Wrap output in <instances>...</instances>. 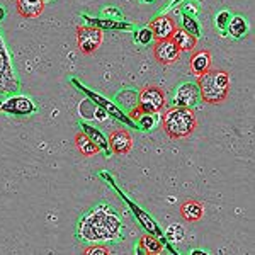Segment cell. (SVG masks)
Returning a JSON list of instances; mask_svg holds the SVG:
<instances>
[{"instance_id": "f546056e", "label": "cell", "mask_w": 255, "mask_h": 255, "mask_svg": "<svg viewBox=\"0 0 255 255\" xmlns=\"http://www.w3.org/2000/svg\"><path fill=\"white\" fill-rule=\"evenodd\" d=\"M94 118H97V119H106V113L102 111L101 108H96V113H94Z\"/></svg>"}, {"instance_id": "cb8c5ba5", "label": "cell", "mask_w": 255, "mask_h": 255, "mask_svg": "<svg viewBox=\"0 0 255 255\" xmlns=\"http://www.w3.org/2000/svg\"><path fill=\"white\" fill-rule=\"evenodd\" d=\"M85 255H109L111 250L108 247H101V245H92V247H87L84 250Z\"/></svg>"}, {"instance_id": "4316f807", "label": "cell", "mask_w": 255, "mask_h": 255, "mask_svg": "<svg viewBox=\"0 0 255 255\" xmlns=\"http://www.w3.org/2000/svg\"><path fill=\"white\" fill-rule=\"evenodd\" d=\"M118 101L121 102V104H125V106H131L133 108L134 104H136V101H138V97H136V94L134 92H131L129 90V97H121V96H118Z\"/></svg>"}, {"instance_id": "4fadbf2b", "label": "cell", "mask_w": 255, "mask_h": 255, "mask_svg": "<svg viewBox=\"0 0 255 255\" xmlns=\"http://www.w3.org/2000/svg\"><path fill=\"white\" fill-rule=\"evenodd\" d=\"M15 9L20 17L36 19L43 14L44 2L43 0H15Z\"/></svg>"}, {"instance_id": "d4e9b609", "label": "cell", "mask_w": 255, "mask_h": 255, "mask_svg": "<svg viewBox=\"0 0 255 255\" xmlns=\"http://www.w3.org/2000/svg\"><path fill=\"white\" fill-rule=\"evenodd\" d=\"M230 19H232V14H230L228 10L220 12V14H218V17H216V24H218V27H220V29H225V27H228Z\"/></svg>"}, {"instance_id": "7c38bea8", "label": "cell", "mask_w": 255, "mask_h": 255, "mask_svg": "<svg viewBox=\"0 0 255 255\" xmlns=\"http://www.w3.org/2000/svg\"><path fill=\"white\" fill-rule=\"evenodd\" d=\"M199 99V89L192 84H184L177 89L175 92V106H182V108H192Z\"/></svg>"}, {"instance_id": "6da1fadb", "label": "cell", "mask_w": 255, "mask_h": 255, "mask_svg": "<svg viewBox=\"0 0 255 255\" xmlns=\"http://www.w3.org/2000/svg\"><path fill=\"white\" fill-rule=\"evenodd\" d=\"M121 221L109 206L102 204L80 220L79 232L85 242H109L119 235Z\"/></svg>"}, {"instance_id": "8fae6325", "label": "cell", "mask_w": 255, "mask_h": 255, "mask_svg": "<svg viewBox=\"0 0 255 255\" xmlns=\"http://www.w3.org/2000/svg\"><path fill=\"white\" fill-rule=\"evenodd\" d=\"M211 61L213 58H211V51H209V49H199V51H196L194 55L191 56V63H189L191 73L199 79L201 75H204V73L211 68Z\"/></svg>"}, {"instance_id": "7a4b0ae2", "label": "cell", "mask_w": 255, "mask_h": 255, "mask_svg": "<svg viewBox=\"0 0 255 255\" xmlns=\"http://www.w3.org/2000/svg\"><path fill=\"white\" fill-rule=\"evenodd\" d=\"M230 73L226 70L209 68L204 75L199 77V97L206 104L218 106L225 102L230 96Z\"/></svg>"}, {"instance_id": "9c48e42d", "label": "cell", "mask_w": 255, "mask_h": 255, "mask_svg": "<svg viewBox=\"0 0 255 255\" xmlns=\"http://www.w3.org/2000/svg\"><path fill=\"white\" fill-rule=\"evenodd\" d=\"M150 31L153 34L155 39H168L172 38V34L175 32L177 26H175V20L170 17V15H160L155 20L150 22Z\"/></svg>"}, {"instance_id": "83f0119b", "label": "cell", "mask_w": 255, "mask_h": 255, "mask_svg": "<svg viewBox=\"0 0 255 255\" xmlns=\"http://www.w3.org/2000/svg\"><path fill=\"white\" fill-rule=\"evenodd\" d=\"M139 123H143V128L148 129V128L153 126V118H151L150 114H143V116L139 118Z\"/></svg>"}, {"instance_id": "4dcf8cb0", "label": "cell", "mask_w": 255, "mask_h": 255, "mask_svg": "<svg viewBox=\"0 0 255 255\" xmlns=\"http://www.w3.org/2000/svg\"><path fill=\"white\" fill-rule=\"evenodd\" d=\"M3 15H5V12H3V9H2V7H0V20L3 19Z\"/></svg>"}, {"instance_id": "d6986e66", "label": "cell", "mask_w": 255, "mask_h": 255, "mask_svg": "<svg viewBox=\"0 0 255 255\" xmlns=\"http://www.w3.org/2000/svg\"><path fill=\"white\" fill-rule=\"evenodd\" d=\"M85 20H87L92 27H109V29H129L131 27V24L113 22V20H97V19H90V17H85Z\"/></svg>"}, {"instance_id": "7402d4cb", "label": "cell", "mask_w": 255, "mask_h": 255, "mask_svg": "<svg viewBox=\"0 0 255 255\" xmlns=\"http://www.w3.org/2000/svg\"><path fill=\"white\" fill-rule=\"evenodd\" d=\"M184 31H187L191 36L197 38L199 36V24L196 22L194 19H191L187 14H184Z\"/></svg>"}, {"instance_id": "484cf974", "label": "cell", "mask_w": 255, "mask_h": 255, "mask_svg": "<svg viewBox=\"0 0 255 255\" xmlns=\"http://www.w3.org/2000/svg\"><path fill=\"white\" fill-rule=\"evenodd\" d=\"M151 39H153V34H151L150 27H145V29H141V31L138 32V41L141 44H148Z\"/></svg>"}, {"instance_id": "277c9868", "label": "cell", "mask_w": 255, "mask_h": 255, "mask_svg": "<svg viewBox=\"0 0 255 255\" xmlns=\"http://www.w3.org/2000/svg\"><path fill=\"white\" fill-rule=\"evenodd\" d=\"M138 108L143 114H155L165 108V92L157 85H145L138 94Z\"/></svg>"}, {"instance_id": "5bb4252c", "label": "cell", "mask_w": 255, "mask_h": 255, "mask_svg": "<svg viewBox=\"0 0 255 255\" xmlns=\"http://www.w3.org/2000/svg\"><path fill=\"white\" fill-rule=\"evenodd\" d=\"M180 216H182L186 221H191V223L201 221L204 216V204L196 199L184 201V203L180 204Z\"/></svg>"}, {"instance_id": "44dd1931", "label": "cell", "mask_w": 255, "mask_h": 255, "mask_svg": "<svg viewBox=\"0 0 255 255\" xmlns=\"http://www.w3.org/2000/svg\"><path fill=\"white\" fill-rule=\"evenodd\" d=\"M184 235H186V232H184V228L180 225H170L167 228V238L170 242H174V244H177V242H182Z\"/></svg>"}, {"instance_id": "d6a6232c", "label": "cell", "mask_w": 255, "mask_h": 255, "mask_svg": "<svg viewBox=\"0 0 255 255\" xmlns=\"http://www.w3.org/2000/svg\"><path fill=\"white\" fill-rule=\"evenodd\" d=\"M43 2H51V0H43Z\"/></svg>"}, {"instance_id": "3957f363", "label": "cell", "mask_w": 255, "mask_h": 255, "mask_svg": "<svg viewBox=\"0 0 255 255\" xmlns=\"http://www.w3.org/2000/svg\"><path fill=\"white\" fill-rule=\"evenodd\" d=\"M163 131L168 138L182 139L191 136L197 128V118L194 109L182 108V106H174L167 109L162 119Z\"/></svg>"}, {"instance_id": "603a6c76", "label": "cell", "mask_w": 255, "mask_h": 255, "mask_svg": "<svg viewBox=\"0 0 255 255\" xmlns=\"http://www.w3.org/2000/svg\"><path fill=\"white\" fill-rule=\"evenodd\" d=\"M94 113H96V108L92 106V102H90V101L80 102V114H82V116L92 119L94 118Z\"/></svg>"}, {"instance_id": "9a60e30c", "label": "cell", "mask_w": 255, "mask_h": 255, "mask_svg": "<svg viewBox=\"0 0 255 255\" xmlns=\"http://www.w3.org/2000/svg\"><path fill=\"white\" fill-rule=\"evenodd\" d=\"M170 39L175 43V46L179 48L180 53L182 51H194V48L197 44L194 36H191L187 31H184V29H175V32L172 34Z\"/></svg>"}, {"instance_id": "8992f818", "label": "cell", "mask_w": 255, "mask_h": 255, "mask_svg": "<svg viewBox=\"0 0 255 255\" xmlns=\"http://www.w3.org/2000/svg\"><path fill=\"white\" fill-rule=\"evenodd\" d=\"M102 44V31L92 26L77 27V46L82 55H92Z\"/></svg>"}, {"instance_id": "2e32d148", "label": "cell", "mask_w": 255, "mask_h": 255, "mask_svg": "<svg viewBox=\"0 0 255 255\" xmlns=\"http://www.w3.org/2000/svg\"><path fill=\"white\" fill-rule=\"evenodd\" d=\"M75 146L84 157H96L99 153V146L85 133H79L75 136Z\"/></svg>"}, {"instance_id": "30bf717a", "label": "cell", "mask_w": 255, "mask_h": 255, "mask_svg": "<svg viewBox=\"0 0 255 255\" xmlns=\"http://www.w3.org/2000/svg\"><path fill=\"white\" fill-rule=\"evenodd\" d=\"M109 145L116 155H126L133 146V139H131V134L121 128V129H114L109 134Z\"/></svg>"}, {"instance_id": "f1b7e54d", "label": "cell", "mask_w": 255, "mask_h": 255, "mask_svg": "<svg viewBox=\"0 0 255 255\" xmlns=\"http://www.w3.org/2000/svg\"><path fill=\"white\" fill-rule=\"evenodd\" d=\"M141 116H143V111L139 109V108H133V109L129 111V118L131 119H139Z\"/></svg>"}, {"instance_id": "836d02e7", "label": "cell", "mask_w": 255, "mask_h": 255, "mask_svg": "<svg viewBox=\"0 0 255 255\" xmlns=\"http://www.w3.org/2000/svg\"><path fill=\"white\" fill-rule=\"evenodd\" d=\"M177 2H179V0H177Z\"/></svg>"}, {"instance_id": "ba28073f", "label": "cell", "mask_w": 255, "mask_h": 255, "mask_svg": "<svg viewBox=\"0 0 255 255\" xmlns=\"http://www.w3.org/2000/svg\"><path fill=\"white\" fill-rule=\"evenodd\" d=\"M0 111H2V113L15 114V116H26V114L34 113V104H32L31 99L15 96V97L7 99L5 102H2V104H0Z\"/></svg>"}, {"instance_id": "1f68e13d", "label": "cell", "mask_w": 255, "mask_h": 255, "mask_svg": "<svg viewBox=\"0 0 255 255\" xmlns=\"http://www.w3.org/2000/svg\"><path fill=\"white\" fill-rule=\"evenodd\" d=\"M143 2H153V0H143Z\"/></svg>"}, {"instance_id": "5b68a950", "label": "cell", "mask_w": 255, "mask_h": 255, "mask_svg": "<svg viewBox=\"0 0 255 255\" xmlns=\"http://www.w3.org/2000/svg\"><path fill=\"white\" fill-rule=\"evenodd\" d=\"M17 87L19 84L15 80L14 70H12L9 53H7L2 36H0V90L5 94H14Z\"/></svg>"}, {"instance_id": "52a82bcc", "label": "cell", "mask_w": 255, "mask_h": 255, "mask_svg": "<svg viewBox=\"0 0 255 255\" xmlns=\"http://www.w3.org/2000/svg\"><path fill=\"white\" fill-rule=\"evenodd\" d=\"M153 56L160 65H172L180 58V51L170 38L158 39L153 46Z\"/></svg>"}, {"instance_id": "ffe728a7", "label": "cell", "mask_w": 255, "mask_h": 255, "mask_svg": "<svg viewBox=\"0 0 255 255\" xmlns=\"http://www.w3.org/2000/svg\"><path fill=\"white\" fill-rule=\"evenodd\" d=\"M82 128H84V131H85V134L92 139L94 143H96L97 146H101V148H108V139H106L104 136H102L101 133H99L97 129H94V128H90L87 125H82Z\"/></svg>"}, {"instance_id": "ac0fdd59", "label": "cell", "mask_w": 255, "mask_h": 255, "mask_svg": "<svg viewBox=\"0 0 255 255\" xmlns=\"http://www.w3.org/2000/svg\"><path fill=\"white\" fill-rule=\"evenodd\" d=\"M228 29L232 32L233 38H242L247 32V20L244 17H240V15H235L233 19H230Z\"/></svg>"}, {"instance_id": "e0dca14e", "label": "cell", "mask_w": 255, "mask_h": 255, "mask_svg": "<svg viewBox=\"0 0 255 255\" xmlns=\"http://www.w3.org/2000/svg\"><path fill=\"white\" fill-rule=\"evenodd\" d=\"M162 252V245L157 238L145 235L139 240V254H160Z\"/></svg>"}]
</instances>
